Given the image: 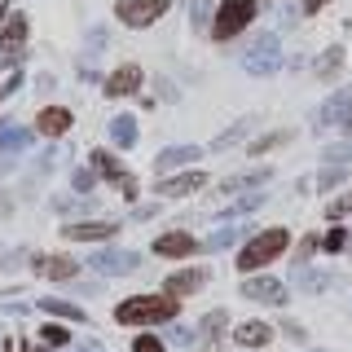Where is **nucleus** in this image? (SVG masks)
Segmentation results:
<instances>
[{
    "label": "nucleus",
    "mask_w": 352,
    "mask_h": 352,
    "mask_svg": "<svg viewBox=\"0 0 352 352\" xmlns=\"http://www.w3.org/2000/svg\"><path fill=\"white\" fill-rule=\"evenodd\" d=\"M172 317H176L172 295H132L115 308L119 326H154V322H172Z\"/></svg>",
    "instance_id": "f257e3e1"
},
{
    "label": "nucleus",
    "mask_w": 352,
    "mask_h": 352,
    "mask_svg": "<svg viewBox=\"0 0 352 352\" xmlns=\"http://www.w3.org/2000/svg\"><path fill=\"white\" fill-rule=\"evenodd\" d=\"M291 247V234H286V229H264V234H256L247 242V247L238 251V269H264V264L269 260H278L282 251Z\"/></svg>",
    "instance_id": "f03ea898"
},
{
    "label": "nucleus",
    "mask_w": 352,
    "mask_h": 352,
    "mask_svg": "<svg viewBox=\"0 0 352 352\" xmlns=\"http://www.w3.org/2000/svg\"><path fill=\"white\" fill-rule=\"evenodd\" d=\"M256 0H220L216 18H212V36L216 40H234L238 31H247V22H256Z\"/></svg>",
    "instance_id": "7ed1b4c3"
},
{
    "label": "nucleus",
    "mask_w": 352,
    "mask_h": 352,
    "mask_svg": "<svg viewBox=\"0 0 352 352\" xmlns=\"http://www.w3.org/2000/svg\"><path fill=\"white\" fill-rule=\"evenodd\" d=\"M278 66H282V44H278V36H256V44L242 53V71H247V75H273Z\"/></svg>",
    "instance_id": "20e7f679"
},
{
    "label": "nucleus",
    "mask_w": 352,
    "mask_h": 352,
    "mask_svg": "<svg viewBox=\"0 0 352 352\" xmlns=\"http://www.w3.org/2000/svg\"><path fill=\"white\" fill-rule=\"evenodd\" d=\"M137 264H141V256H137V251H124V247H106V251H97V256L88 260V269L106 273V278H124V273H137Z\"/></svg>",
    "instance_id": "39448f33"
},
{
    "label": "nucleus",
    "mask_w": 352,
    "mask_h": 352,
    "mask_svg": "<svg viewBox=\"0 0 352 352\" xmlns=\"http://www.w3.org/2000/svg\"><path fill=\"white\" fill-rule=\"evenodd\" d=\"M115 14H119L124 27H150L154 18L168 14V0H119Z\"/></svg>",
    "instance_id": "423d86ee"
},
{
    "label": "nucleus",
    "mask_w": 352,
    "mask_h": 352,
    "mask_svg": "<svg viewBox=\"0 0 352 352\" xmlns=\"http://www.w3.org/2000/svg\"><path fill=\"white\" fill-rule=\"evenodd\" d=\"M242 295L260 300V304H286V286L278 278H247L242 282Z\"/></svg>",
    "instance_id": "0eeeda50"
},
{
    "label": "nucleus",
    "mask_w": 352,
    "mask_h": 352,
    "mask_svg": "<svg viewBox=\"0 0 352 352\" xmlns=\"http://www.w3.org/2000/svg\"><path fill=\"white\" fill-rule=\"evenodd\" d=\"M62 234L71 242H102V238H115L119 229L110 225V220H75V225H66Z\"/></svg>",
    "instance_id": "6e6552de"
},
{
    "label": "nucleus",
    "mask_w": 352,
    "mask_h": 352,
    "mask_svg": "<svg viewBox=\"0 0 352 352\" xmlns=\"http://www.w3.org/2000/svg\"><path fill=\"white\" fill-rule=\"evenodd\" d=\"M22 44H27V18H22V14H9L5 31H0V49H5L14 62H22Z\"/></svg>",
    "instance_id": "1a4fd4ad"
},
{
    "label": "nucleus",
    "mask_w": 352,
    "mask_h": 352,
    "mask_svg": "<svg viewBox=\"0 0 352 352\" xmlns=\"http://www.w3.org/2000/svg\"><path fill=\"white\" fill-rule=\"evenodd\" d=\"M137 88H141V66H137V62H124V66H119V71L106 80V93H110V97H128V93H137Z\"/></svg>",
    "instance_id": "9d476101"
},
{
    "label": "nucleus",
    "mask_w": 352,
    "mask_h": 352,
    "mask_svg": "<svg viewBox=\"0 0 352 352\" xmlns=\"http://www.w3.org/2000/svg\"><path fill=\"white\" fill-rule=\"evenodd\" d=\"M207 176L203 172H181V176H168V181H159L154 185V194L159 198H176V194H194L198 185H203Z\"/></svg>",
    "instance_id": "9b49d317"
},
{
    "label": "nucleus",
    "mask_w": 352,
    "mask_h": 352,
    "mask_svg": "<svg viewBox=\"0 0 352 352\" xmlns=\"http://www.w3.org/2000/svg\"><path fill=\"white\" fill-rule=\"evenodd\" d=\"M348 115H352V93H330V102L317 110V119H322L326 128H344Z\"/></svg>",
    "instance_id": "f8f14e48"
},
{
    "label": "nucleus",
    "mask_w": 352,
    "mask_h": 352,
    "mask_svg": "<svg viewBox=\"0 0 352 352\" xmlns=\"http://www.w3.org/2000/svg\"><path fill=\"white\" fill-rule=\"evenodd\" d=\"M198 242L190 234H163L159 242H154V256H194Z\"/></svg>",
    "instance_id": "ddd939ff"
},
{
    "label": "nucleus",
    "mask_w": 352,
    "mask_h": 352,
    "mask_svg": "<svg viewBox=\"0 0 352 352\" xmlns=\"http://www.w3.org/2000/svg\"><path fill=\"white\" fill-rule=\"evenodd\" d=\"M36 269L44 273V278H53V282H66V278H75V269H80V264L66 260V256H40Z\"/></svg>",
    "instance_id": "4468645a"
},
{
    "label": "nucleus",
    "mask_w": 352,
    "mask_h": 352,
    "mask_svg": "<svg viewBox=\"0 0 352 352\" xmlns=\"http://www.w3.org/2000/svg\"><path fill=\"white\" fill-rule=\"evenodd\" d=\"M234 339L242 348H264L273 339V326H264V322H242L238 330H234Z\"/></svg>",
    "instance_id": "2eb2a0df"
},
{
    "label": "nucleus",
    "mask_w": 352,
    "mask_h": 352,
    "mask_svg": "<svg viewBox=\"0 0 352 352\" xmlns=\"http://www.w3.org/2000/svg\"><path fill=\"white\" fill-rule=\"evenodd\" d=\"M207 282V269H185V273H172L168 278V295L176 300V295H190V291H198V286Z\"/></svg>",
    "instance_id": "dca6fc26"
},
{
    "label": "nucleus",
    "mask_w": 352,
    "mask_h": 352,
    "mask_svg": "<svg viewBox=\"0 0 352 352\" xmlns=\"http://www.w3.org/2000/svg\"><path fill=\"white\" fill-rule=\"evenodd\" d=\"M40 132L44 137H62L66 128H71V110H62V106H49V110H40Z\"/></svg>",
    "instance_id": "f3484780"
},
{
    "label": "nucleus",
    "mask_w": 352,
    "mask_h": 352,
    "mask_svg": "<svg viewBox=\"0 0 352 352\" xmlns=\"http://www.w3.org/2000/svg\"><path fill=\"white\" fill-rule=\"evenodd\" d=\"M31 146V128H18V124H0V154H18Z\"/></svg>",
    "instance_id": "a211bd4d"
},
{
    "label": "nucleus",
    "mask_w": 352,
    "mask_h": 352,
    "mask_svg": "<svg viewBox=\"0 0 352 352\" xmlns=\"http://www.w3.org/2000/svg\"><path fill=\"white\" fill-rule=\"evenodd\" d=\"M185 163H198V146H172V150H163L154 168L172 172V168H185Z\"/></svg>",
    "instance_id": "6ab92c4d"
},
{
    "label": "nucleus",
    "mask_w": 352,
    "mask_h": 352,
    "mask_svg": "<svg viewBox=\"0 0 352 352\" xmlns=\"http://www.w3.org/2000/svg\"><path fill=\"white\" fill-rule=\"evenodd\" d=\"M269 181V168H260V172H242V176H229V181H220L216 185V194H234V190H256V185Z\"/></svg>",
    "instance_id": "aec40b11"
},
{
    "label": "nucleus",
    "mask_w": 352,
    "mask_h": 352,
    "mask_svg": "<svg viewBox=\"0 0 352 352\" xmlns=\"http://www.w3.org/2000/svg\"><path fill=\"white\" fill-rule=\"evenodd\" d=\"M110 137H115L119 150H132V146H137V119H132V115H119L115 124H110Z\"/></svg>",
    "instance_id": "412c9836"
},
{
    "label": "nucleus",
    "mask_w": 352,
    "mask_h": 352,
    "mask_svg": "<svg viewBox=\"0 0 352 352\" xmlns=\"http://www.w3.org/2000/svg\"><path fill=\"white\" fill-rule=\"evenodd\" d=\"M247 234H251L247 225H225V229H220V234H212V238H207L203 247H207V251H225V247H234V242H242Z\"/></svg>",
    "instance_id": "4be33fe9"
},
{
    "label": "nucleus",
    "mask_w": 352,
    "mask_h": 352,
    "mask_svg": "<svg viewBox=\"0 0 352 352\" xmlns=\"http://www.w3.org/2000/svg\"><path fill=\"white\" fill-rule=\"evenodd\" d=\"M93 163H97V176H106V181H124V168L115 163V154H106V150H93Z\"/></svg>",
    "instance_id": "5701e85b"
},
{
    "label": "nucleus",
    "mask_w": 352,
    "mask_h": 352,
    "mask_svg": "<svg viewBox=\"0 0 352 352\" xmlns=\"http://www.w3.org/2000/svg\"><path fill=\"white\" fill-rule=\"evenodd\" d=\"M44 313L71 317V322H84V308H80V304H66V300H44Z\"/></svg>",
    "instance_id": "b1692460"
},
{
    "label": "nucleus",
    "mask_w": 352,
    "mask_h": 352,
    "mask_svg": "<svg viewBox=\"0 0 352 352\" xmlns=\"http://www.w3.org/2000/svg\"><path fill=\"white\" fill-rule=\"evenodd\" d=\"M322 163H330V168H348L352 163V141H344V146H326Z\"/></svg>",
    "instance_id": "393cba45"
},
{
    "label": "nucleus",
    "mask_w": 352,
    "mask_h": 352,
    "mask_svg": "<svg viewBox=\"0 0 352 352\" xmlns=\"http://www.w3.org/2000/svg\"><path fill=\"white\" fill-rule=\"evenodd\" d=\"M295 282H300L304 291H322V286H330V278H326V273H308L304 264H300V273H295Z\"/></svg>",
    "instance_id": "a878e982"
},
{
    "label": "nucleus",
    "mask_w": 352,
    "mask_h": 352,
    "mask_svg": "<svg viewBox=\"0 0 352 352\" xmlns=\"http://www.w3.org/2000/svg\"><path fill=\"white\" fill-rule=\"evenodd\" d=\"M247 132H251V124H238V128H229V132H220V137H216V150H229V146H238V141H242V137H247Z\"/></svg>",
    "instance_id": "bb28decb"
},
{
    "label": "nucleus",
    "mask_w": 352,
    "mask_h": 352,
    "mask_svg": "<svg viewBox=\"0 0 352 352\" xmlns=\"http://www.w3.org/2000/svg\"><path fill=\"white\" fill-rule=\"evenodd\" d=\"M260 207H264V194H247V198H238V203L229 207L225 216H242V212H260Z\"/></svg>",
    "instance_id": "cd10ccee"
},
{
    "label": "nucleus",
    "mask_w": 352,
    "mask_h": 352,
    "mask_svg": "<svg viewBox=\"0 0 352 352\" xmlns=\"http://www.w3.org/2000/svg\"><path fill=\"white\" fill-rule=\"evenodd\" d=\"M40 344L44 348H66V330L62 326H44L40 330Z\"/></svg>",
    "instance_id": "c85d7f7f"
},
{
    "label": "nucleus",
    "mask_w": 352,
    "mask_h": 352,
    "mask_svg": "<svg viewBox=\"0 0 352 352\" xmlns=\"http://www.w3.org/2000/svg\"><path fill=\"white\" fill-rule=\"evenodd\" d=\"M339 62H344V49H326V58H322V66H317V71H322V75H335Z\"/></svg>",
    "instance_id": "c756f323"
},
{
    "label": "nucleus",
    "mask_w": 352,
    "mask_h": 352,
    "mask_svg": "<svg viewBox=\"0 0 352 352\" xmlns=\"http://www.w3.org/2000/svg\"><path fill=\"white\" fill-rule=\"evenodd\" d=\"M93 181H97V176H93V172H84V168H75V176H71V185H75L80 194H84V190H93Z\"/></svg>",
    "instance_id": "7c9ffc66"
},
{
    "label": "nucleus",
    "mask_w": 352,
    "mask_h": 352,
    "mask_svg": "<svg viewBox=\"0 0 352 352\" xmlns=\"http://www.w3.org/2000/svg\"><path fill=\"white\" fill-rule=\"evenodd\" d=\"M168 339H172V344H181V348H190V344H194V330H190V326H172Z\"/></svg>",
    "instance_id": "2f4dec72"
},
{
    "label": "nucleus",
    "mask_w": 352,
    "mask_h": 352,
    "mask_svg": "<svg viewBox=\"0 0 352 352\" xmlns=\"http://www.w3.org/2000/svg\"><path fill=\"white\" fill-rule=\"evenodd\" d=\"M207 5H212V0H190V18H194V27H203V22H207Z\"/></svg>",
    "instance_id": "473e14b6"
},
{
    "label": "nucleus",
    "mask_w": 352,
    "mask_h": 352,
    "mask_svg": "<svg viewBox=\"0 0 352 352\" xmlns=\"http://www.w3.org/2000/svg\"><path fill=\"white\" fill-rule=\"evenodd\" d=\"M348 247V229H335V234H326V251H344Z\"/></svg>",
    "instance_id": "72a5a7b5"
},
{
    "label": "nucleus",
    "mask_w": 352,
    "mask_h": 352,
    "mask_svg": "<svg viewBox=\"0 0 352 352\" xmlns=\"http://www.w3.org/2000/svg\"><path fill=\"white\" fill-rule=\"evenodd\" d=\"M203 330H207V335H220V330H225V313H207L203 317Z\"/></svg>",
    "instance_id": "f704fd0d"
},
{
    "label": "nucleus",
    "mask_w": 352,
    "mask_h": 352,
    "mask_svg": "<svg viewBox=\"0 0 352 352\" xmlns=\"http://www.w3.org/2000/svg\"><path fill=\"white\" fill-rule=\"evenodd\" d=\"M132 352H163V339H137V344H132Z\"/></svg>",
    "instance_id": "c9c22d12"
},
{
    "label": "nucleus",
    "mask_w": 352,
    "mask_h": 352,
    "mask_svg": "<svg viewBox=\"0 0 352 352\" xmlns=\"http://www.w3.org/2000/svg\"><path fill=\"white\" fill-rule=\"evenodd\" d=\"M313 247H317V238H304V247H300V264H304L308 256H313Z\"/></svg>",
    "instance_id": "e433bc0d"
},
{
    "label": "nucleus",
    "mask_w": 352,
    "mask_h": 352,
    "mask_svg": "<svg viewBox=\"0 0 352 352\" xmlns=\"http://www.w3.org/2000/svg\"><path fill=\"white\" fill-rule=\"evenodd\" d=\"M326 5V0H304V9H308V14H313V9H322Z\"/></svg>",
    "instance_id": "4c0bfd02"
},
{
    "label": "nucleus",
    "mask_w": 352,
    "mask_h": 352,
    "mask_svg": "<svg viewBox=\"0 0 352 352\" xmlns=\"http://www.w3.org/2000/svg\"><path fill=\"white\" fill-rule=\"evenodd\" d=\"M80 352H102V348H97V344H88V339H84V344H80Z\"/></svg>",
    "instance_id": "58836bf2"
},
{
    "label": "nucleus",
    "mask_w": 352,
    "mask_h": 352,
    "mask_svg": "<svg viewBox=\"0 0 352 352\" xmlns=\"http://www.w3.org/2000/svg\"><path fill=\"white\" fill-rule=\"evenodd\" d=\"M344 132H352V115H348V119H344Z\"/></svg>",
    "instance_id": "ea45409f"
},
{
    "label": "nucleus",
    "mask_w": 352,
    "mask_h": 352,
    "mask_svg": "<svg viewBox=\"0 0 352 352\" xmlns=\"http://www.w3.org/2000/svg\"><path fill=\"white\" fill-rule=\"evenodd\" d=\"M5 9H9V0H0V18H5Z\"/></svg>",
    "instance_id": "a19ab883"
},
{
    "label": "nucleus",
    "mask_w": 352,
    "mask_h": 352,
    "mask_svg": "<svg viewBox=\"0 0 352 352\" xmlns=\"http://www.w3.org/2000/svg\"><path fill=\"white\" fill-rule=\"evenodd\" d=\"M0 97H5V88H0Z\"/></svg>",
    "instance_id": "79ce46f5"
}]
</instances>
